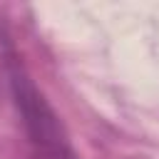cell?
I'll use <instances>...</instances> for the list:
<instances>
[{
    "instance_id": "obj_1",
    "label": "cell",
    "mask_w": 159,
    "mask_h": 159,
    "mask_svg": "<svg viewBox=\"0 0 159 159\" xmlns=\"http://www.w3.org/2000/svg\"><path fill=\"white\" fill-rule=\"evenodd\" d=\"M10 84H12V97L15 104L22 114L25 129L35 149L45 159H72L67 134L57 119V114L50 109L45 97L37 92V87L30 82V77L20 67H10Z\"/></svg>"
}]
</instances>
